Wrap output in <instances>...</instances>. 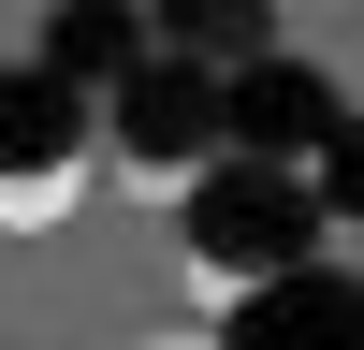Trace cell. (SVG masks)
Returning a JSON list of instances; mask_svg holds the SVG:
<instances>
[{
  "label": "cell",
  "instance_id": "cell-1",
  "mask_svg": "<svg viewBox=\"0 0 364 350\" xmlns=\"http://www.w3.org/2000/svg\"><path fill=\"white\" fill-rule=\"evenodd\" d=\"M73 161H0V219H73Z\"/></svg>",
  "mask_w": 364,
  "mask_h": 350
},
{
  "label": "cell",
  "instance_id": "cell-2",
  "mask_svg": "<svg viewBox=\"0 0 364 350\" xmlns=\"http://www.w3.org/2000/svg\"><path fill=\"white\" fill-rule=\"evenodd\" d=\"M146 350H219V336H204V321H161V336H146Z\"/></svg>",
  "mask_w": 364,
  "mask_h": 350
}]
</instances>
